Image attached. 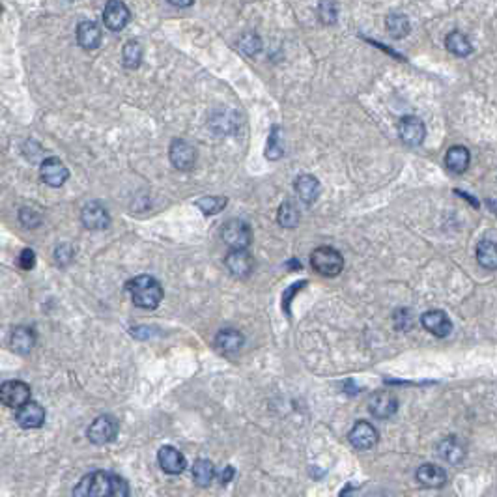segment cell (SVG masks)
<instances>
[{
    "label": "cell",
    "instance_id": "obj_1",
    "mask_svg": "<svg viewBox=\"0 0 497 497\" xmlns=\"http://www.w3.org/2000/svg\"><path fill=\"white\" fill-rule=\"evenodd\" d=\"M129 484L111 471H92L79 480L73 497H127Z\"/></svg>",
    "mask_w": 497,
    "mask_h": 497
},
{
    "label": "cell",
    "instance_id": "obj_2",
    "mask_svg": "<svg viewBox=\"0 0 497 497\" xmlns=\"http://www.w3.org/2000/svg\"><path fill=\"white\" fill-rule=\"evenodd\" d=\"M127 290L131 294L133 303L138 309L154 311L163 300V288L157 279L150 275H138L127 282Z\"/></svg>",
    "mask_w": 497,
    "mask_h": 497
},
{
    "label": "cell",
    "instance_id": "obj_3",
    "mask_svg": "<svg viewBox=\"0 0 497 497\" xmlns=\"http://www.w3.org/2000/svg\"><path fill=\"white\" fill-rule=\"evenodd\" d=\"M311 266L320 275L336 277L344 270V258L333 247H318L311 254Z\"/></svg>",
    "mask_w": 497,
    "mask_h": 497
},
{
    "label": "cell",
    "instance_id": "obj_4",
    "mask_svg": "<svg viewBox=\"0 0 497 497\" xmlns=\"http://www.w3.org/2000/svg\"><path fill=\"white\" fill-rule=\"evenodd\" d=\"M221 238L232 251H247L252 241V230L245 221L232 219L222 227Z\"/></svg>",
    "mask_w": 497,
    "mask_h": 497
},
{
    "label": "cell",
    "instance_id": "obj_5",
    "mask_svg": "<svg viewBox=\"0 0 497 497\" xmlns=\"http://www.w3.org/2000/svg\"><path fill=\"white\" fill-rule=\"evenodd\" d=\"M86 436L94 445H107L118 436V421L113 415H101L97 417L86 430Z\"/></svg>",
    "mask_w": 497,
    "mask_h": 497
},
{
    "label": "cell",
    "instance_id": "obj_6",
    "mask_svg": "<svg viewBox=\"0 0 497 497\" xmlns=\"http://www.w3.org/2000/svg\"><path fill=\"white\" fill-rule=\"evenodd\" d=\"M0 402L6 407L19 409L26 402H31V387L21 380H10L0 385Z\"/></svg>",
    "mask_w": 497,
    "mask_h": 497
},
{
    "label": "cell",
    "instance_id": "obj_7",
    "mask_svg": "<svg viewBox=\"0 0 497 497\" xmlns=\"http://www.w3.org/2000/svg\"><path fill=\"white\" fill-rule=\"evenodd\" d=\"M168 157H170L174 168L191 170L197 163V150H195L193 144H189L184 138H174L172 144H170V150H168Z\"/></svg>",
    "mask_w": 497,
    "mask_h": 497
},
{
    "label": "cell",
    "instance_id": "obj_8",
    "mask_svg": "<svg viewBox=\"0 0 497 497\" xmlns=\"http://www.w3.org/2000/svg\"><path fill=\"white\" fill-rule=\"evenodd\" d=\"M398 409V398L391 391H377L368 400V412L376 419H389Z\"/></svg>",
    "mask_w": 497,
    "mask_h": 497
},
{
    "label": "cell",
    "instance_id": "obj_9",
    "mask_svg": "<svg viewBox=\"0 0 497 497\" xmlns=\"http://www.w3.org/2000/svg\"><path fill=\"white\" fill-rule=\"evenodd\" d=\"M131 19V12L129 8L126 6V2L122 0H111L107 2L105 6V12H103V23L107 26L108 31L113 32H120Z\"/></svg>",
    "mask_w": 497,
    "mask_h": 497
},
{
    "label": "cell",
    "instance_id": "obj_10",
    "mask_svg": "<svg viewBox=\"0 0 497 497\" xmlns=\"http://www.w3.org/2000/svg\"><path fill=\"white\" fill-rule=\"evenodd\" d=\"M40 176L49 187H62L70 178V170L58 157H47L40 167Z\"/></svg>",
    "mask_w": 497,
    "mask_h": 497
},
{
    "label": "cell",
    "instance_id": "obj_11",
    "mask_svg": "<svg viewBox=\"0 0 497 497\" xmlns=\"http://www.w3.org/2000/svg\"><path fill=\"white\" fill-rule=\"evenodd\" d=\"M398 133H400L402 142L407 146H421L425 142L426 127L417 116H404L398 124Z\"/></svg>",
    "mask_w": 497,
    "mask_h": 497
},
{
    "label": "cell",
    "instance_id": "obj_12",
    "mask_svg": "<svg viewBox=\"0 0 497 497\" xmlns=\"http://www.w3.org/2000/svg\"><path fill=\"white\" fill-rule=\"evenodd\" d=\"M348 439H350V443L354 445L355 449L368 450L377 443L380 436H377V430L370 425V423L359 421V423H355L354 428L350 430Z\"/></svg>",
    "mask_w": 497,
    "mask_h": 497
},
{
    "label": "cell",
    "instance_id": "obj_13",
    "mask_svg": "<svg viewBox=\"0 0 497 497\" xmlns=\"http://www.w3.org/2000/svg\"><path fill=\"white\" fill-rule=\"evenodd\" d=\"M83 225L88 230H105L111 225V215L101 202H88L81 213Z\"/></svg>",
    "mask_w": 497,
    "mask_h": 497
},
{
    "label": "cell",
    "instance_id": "obj_14",
    "mask_svg": "<svg viewBox=\"0 0 497 497\" xmlns=\"http://www.w3.org/2000/svg\"><path fill=\"white\" fill-rule=\"evenodd\" d=\"M421 324L428 333H432L437 339H445L453 331V322L443 311H428L421 318Z\"/></svg>",
    "mask_w": 497,
    "mask_h": 497
},
{
    "label": "cell",
    "instance_id": "obj_15",
    "mask_svg": "<svg viewBox=\"0 0 497 497\" xmlns=\"http://www.w3.org/2000/svg\"><path fill=\"white\" fill-rule=\"evenodd\" d=\"M228 271L238 279H247L254 270V258L249 251H230L225 258Z\"/></svg>",
    "mask_w": 497,
    "mask_h": 497
},
{
    "label": "cell",
    "instance_id": "obj_16",
    "mask_svg": "<svg viewBox=\"0 0 497 497\" xmlns=\"http://www.w3.org/2000/svg\"><path fill=\"white\" fill-rule=\"evenodd\" d=\"M157 462H159L163 471L168 475H180L187 466L186 456L181 455L178 449L170 447V445H165V447L159 449V453H157Z\"/></svg>",
    "mask_w": 497,
    "mask_h": 497
},
{
    "label": "cell",
    "instance_id": "obj_17",
    "mask_svg": "<svg viewBox=\"0 0 497 497\" xmlns=\"http://www.w3.org/2000/svg\"><path fill=\"white\" fill-rule=\"evenodd\" d=\"M15 421L21 428L32 430V428H40L45 421V412L38 402H26L24 406H21L15 414Z\"/></svg>",
    "mask_w": 497,
    "mask_h": 497
},
{
    "label": "cell",
    "instance_id": "obj_18",
    "mask_svg": "<svg viewBox=\"0 0 497 497\" xmlns=\"http://www.w3.org/2000/svg\"><path fill=\"white\" fill-rule=\"evenodd\" d=\"M36 344V333L32 327L26 325H19L12 331L10 336V348L19 355H28L32 352V348Z\"/></svg>",
    "mask_w": 497,
    "mask_h": 497
},
{
    "label": "cell",
    "instance_id": "obj_19",
    "mask_svg": "<svg viewBox=\"0 0 497 497\" xmlns=\"http://www.w3.org/2000/svg\"><path fill=\"white\" fill-rule=\"evenodd\" d=\"M243 335L236 329H222L215 336V348L222 355H234L243 348Z\"/></svg>",
    "mask_w": 497,
    "mask_h": 497
},
{
    "label": "cell",
    "instance_id": "obj_20",
    "mask_svg": "<svg viewBox=\"0 0 497 497\" xmlns=\"http://www.w3.org/2000/svg\"><path fill=\"white\" fill-rule=\"evenodd\" d=\"M419 484H423L425 488H441L447 482V473H445L443 467L436 466V464H425L417 469L415 473Z\"/></svg>",
    "mask_w": 497,
    "mask_h": 497
},
{
    "label": "cell",
    "instance_id": "obj_21",
    "mask_svg": "<svg viewBox=\"0 0 497 497\" xmlns=\"http://www.w3.org/2000/svg\"><path fill=\"white\" fill-rule=\"evenodd\" d=\"M101 38V28L94 21H83L77 24V42L83 49H97Z\"/></svg>",
    "mask_w": 497,
    "mask_h": 497
},
{
    "label": "cell",
    "instance_id": "obj_22",
    "mask_svg": "<svg viewBox=\"0 0 497 497\" xmlns=\"http://www.w3.org/2000/svg\"><path fill=\"white\" fill-rule=\"evenodd\" d=\"M295 193L300 195L301 202L314 204L318 195H320V184L311 174H301L300 178L295 180Z\"/></svg>",
    "mask_w": 497,
    "mask_h": 497
},
{
    "label": "cell",
    "instance_id": "obj_23",
    "mask_svg": "<svg viewBox=\"0 0 497 497\" xmlns=\"http://www.w3.org/2000/svg\"><path fill=\"white\" fill-rule=\"evenodd\" d=\"M437 453L441 455L443 460L449 462V464H460V462L466 458V449H464V445L453 436L445 437V439L439 441V445H437Z\"/></svg>",
    "mask_w": 497,
    "mask_h": 497
},
{
    "label": "cell",
    "instance_id": "obj_24",
    "mask_svg": "<svg viewBox=\"0 0 497 497\" xmlns=\"http://www.w3.org/2000/svg\"><path fill=\"white\" fill-rule=\"evenodd\" d=\"M469 159H471V156H469V152L464 146H453L447 152V156H445L447 168L453 170L455 174L466 172L467 167H469Z\"/></svg>",
    "mask_w": 497,
    "mask_h": 497
},
{
    "label": "cell",
    "instance_id": "obj_25",
    "mask_svg": "<svg viewBox=\"0 0 497 497\" xmlns=\"http://www.w3.org/2000/svg\"><path fill=\"white\" fill-rule=\"evenodd\" d=\"M215 477V467L211 464L210 460L206 458H198L195 464H193V480L195 484L200 486V488H208L211 484V480Z\"/></svg>",
    "mask_w": 497,
    "mask_h": 497
},
{
    "label": "cell",
    "instance_id": "obj_26",
    "mask_svg": "<svg viewBox=\"0 0 497 497\" xmlns=\"http://www.w3.org/2000/svg\"><path fill=\"white\" fill-rule=\"evenodd\" d=\"M445 45H447V51H449V53L456 54V56H460V58H466V56L473 53V45L469 43L467 36H464V34L458 31L450 32L447 40H445Z\"/></svg>",
    "mask_w": 497,
    "mask_h": 497
},
{
    "label": "cell",
    "instance_id": "obj_27",
    "mask_svg": "<svg viewBox=\"0 0 497 497\" xmlns=\"http://www.w3.org/2000/svg\"><path fill=\"white\" fill-rule=\"evenodd\" d=\"M477 262L486 270H497V243L484 240L477 245Z\"/></svg>",
    "mask_w": 497,
    "mask_h": 497
},
{
    "label": "cell",
    "instance_id": "obj_28",
    "mask_svg": "<svg viewBox=\"0 0 497 497\" xmlns=\"http://www.w3.org/2000/svg\"><path fill=\"white\" fill-rule=\"evenodd\" d=\"M385 28H387V34L395 40H400V38L407 36L409 34V21H407L406 15L402 13H391L385 19Z\"/></svg>",
    "mask_w": 497,
    "mask_h": 497
},
{
    "label": "cell",
    "instance_id": "obj_29",
    "mask_svg": "<svg viewBox=\"0 0 497 497\" xmlns=\"http://www.w3.org/2000/svg\"><path fill=\"white\" fill-rule=\"evenodd\" d=\"M277 221L284 228L298 227V222H300V210L295 208V204L290 202V200L282 202L281 208H279V213H277Z\"/></svg>",
    "mask_w": 497,
    "mask_h": 497
},
{
    "label": "cell",
    "instance_id": "obj_30",
    "mask_svg": "<svg viewBox=\"0 0 497 497\" xmlns=\"http://www.w3.org/2000/svg\"><path fill=\"white\" fill-rule=\"evenodd\" d=\"M122 60H124V66L127 70H135V67L140 66V60H142V45L138 42H127L124 45V51H122Z\"/></svg>",
    "mask_w": 497,
    "mask_h": 497
},
{
    "label": "cell",
    "instance_id": "obj_31",
    "mask_svg": "<svg viewBox=\"0 0 497 497\" xmlns=\"http://www.w3.org/2000/svg\"><path fill=\"white\" fill-rule=\"evenodd\" d=\"M284 148H282V138H281V127L275 126L271 129L268 144H266V157L271 161H277L279 157H282Z\"/></svg>",
    "mask_w": 497,
    "mask_h": 497
},
{
    "label": "cell",
    "instance_id": "obj_32",
    "mask_svg": "<svg viewBox=\"0 0 497 497\" xmlns=\"http://www.w3.org/2000/svg\"><path fill=\"white\" fill-rule=\"evenodd\" d=\"M227 202L228 200L225 197H204L197 200V208H200V211L206 215H215L225 210Z\"/></svg>",
    "mask_w": 497,
    "mask_h": 497
},
{
    "label": "cell",
    "instance_id": "obj_33",
    "mask_svg": "<svg viewBox=\"0 0 497 497\" xmlns=\"http://www.w3.org/2000/svg\"><path fill=\"white\" fill-rule=\"evenodd\" d=\"M240 47L243 49V53H247L249 56H254V54L262 49V42H260V38H258L256 34H245V36L241 38Z\"/></svg>",
    "mask_w": 497,
    "mask_h": 497
},
{
    "label": "cell",
    "instance_id": "obj_34",
    "mask_svg": "<svg viewBox=\"0 0 497 497\" xmlns=\"http://www.w3.org/2000/svg\"><path fill=\"white\" fill-rule=\"evenodd\" d=\"M395 325L396 329L400 331H409L412 327H414V314H412V311H407V309H400V311L395 312Z\"/></svg>",
    "mask_w": 497,
    "mask_h": 497
},
{
    "label": "cell",
    "instance_id": "obj_35",
    "mask_svg": "<svg viewBox=\"0 0 497 497\" xmlns=\"http://www.w3.org/2000/svg\"><path fill=\"white\" fill-rule=\"evenodd\" d=\"M19 221L23 222V227L36 228L42 222V215L32 210V208H23V210L19 211Z\"/></svg>",
    "mask_w": 497,
    "mask_h": 497
},
{
    "label": "cell",
    "instance_id": "obj_36",
    "mask_svg": "<svg viewBox=\"0 0 497 497\" xmlns=\"http://www.w3.org/2000/svg\"><path fill=\"white\" fill-rule=\"evenodd\" d=\"M56 262L60 266H67L70 262L73 260V256H75V251H73V247L72 245H67V243H62V245H58L56 247Z\"/></svg>",
    "mask_w": 497,
    "mask_h": 497
},
{
    "label": "cell",
    "instance_id": "obj_37",
    "mask_svg": "<svg viewBox=\"0 0 497 497\" xmlns=\"http://www.w3.org/2000/svg\"><path fill=\"white\" fill-rule=\"evenodd\" d=\"M307 286V281H300V282H295L294 286H290L284 292V298H282V307H284V312L286 314H290V301L294 300V294L295 292H300L301 288H305Z\"/></svg>",
    "mask_w": 497,
    "mask_h": 497
},
{
    "label": "cell",
    "instance_id": "obj_38",
    "mask_svg": "<svg viewBox=\"0 0 497 497\" xmlns=\"http://www.w3.org/2000/svg\"><path fill=\"white\" fill-rule=\"evenodd\" d=\"M19 266L23 268V270H32L34 266H36V254H34V251L32 249H23L21 251V256H19Z\"/></svg>",
    "mask_w": 497,
    "mask_h": 497
},
{
    "label": "cell",
    "instance_id": "obj_39",
    "mask_svg": "<svg viewBox=\"0 0 497 497\" xmlns=\"http://www.w3.org/2000/svg\"><path fill=\"white\" fill-rule=\"evenodd\" d=\"M320 17L324 19L325 23L331 24L335 23L336 19V6L335 4H331V2H324V4H320Z\"/></svg>",
    "mask_w": 497,
    "mask_h": 497
},
{
    "label": "cell",
    "instance_id": "obj_40",
    "mask_svg": "<svg viewBox=\"0 0 497 497\" xmlns=\"http://www.w3.org/2000/svg\"><path fill=\"white\" fill-rule=\"evenodd\" d=\"M234 477V467H225V471L221 473V484H227V482H230Z\"/></svg>",
    "mask_w": 497,
    "mask_h": 497
},
{
    "label": "cell",
    "instance_id": "obj_41",
    "mask_svg": "<svg viewBox=\"0 0 497 497\" xmlns=\"http://www.w3.org/2000/svg\"><path fill=\"white\" fill-rule=\"evenodd\" d=\"M193 2H172V6H180V8H184V6H191Z\"/></svg>",
    "mask_w": 497,
    "mask_h": 497
},
{
    "label": "cell",
    "instance_id": "obj_42",
    "mask_svg": "<svg viewBox=\"0 0 497 497\" xmlns=\"http://www.w3.org/2000/svg\"><path fill=\"white\" fill-rule=\"evenodd\" d=\"M0 10H2V6H0Z\"/></svg>",
    "mask_w": 497,
    "mask_h": 497
}]
</instances>
